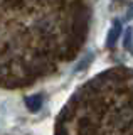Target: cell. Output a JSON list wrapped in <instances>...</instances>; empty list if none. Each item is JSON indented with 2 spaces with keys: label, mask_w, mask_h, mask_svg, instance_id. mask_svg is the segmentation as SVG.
<instances>
[{
  "label": "cell",
  "mask_w": 133,
  "mask_h": 135,
  "mask_svg": "<svg viewBox=\"0 0 133 135\" xmlns=\"http://www.w3.org/2000/svg\"><path fill=\"white\" fill-rule=\"evenodd\" d=\"M121 36V24L118 22V20H115L113 25H111L110 32H108V46H115V42L118 41V37Z\"/></svg>",
  "instance_id": "1"
},
{
  "label": "cell",
  "mask_w": 133,
  "mask_h": 135,
  "mask_svg": "<svg viewBox=\"0 0 133 135\" xmlns=\"http://www.w3.org/2000/svg\"><path fill=\"white\" fill-rule=\"evenodd\" d=\"M25 103L32 112H37L40 108V105H42V100H40V96H30V98H27Z\"/></svg>",
  "instance_id": "2"
},
{
  "label": "cell",
  "mask_w": 133,
  "mask_h": 135,
  "mask_svg": "<svg viewBox=\"0 0 133 135\" xmlns=\"http://www.w3.org/2000/svg\"><path fill=\"white\" fill-rule=\"evenodd\" d=\"M131 36H133V31H131V27H126V34H125V42H123V46H125V49L126 51H133L131 47Z\"/></svg>",
  "instance_id": "3"
},
{
  "label": "cell",
  "mask_w": 133,
  "mask_h": 135,
  "mask_svg": "<svg viewBox=\"0 0 133 135\" xmlns=\"http://www.w3.org/2000/svg\"><path fill=\"white\" fill-rule=\"evenodd\" d=\"M126 19H133V5H130V8H128V12H126Z\"/></svg>",
  "instance_id": "4"
}]
</instances>
